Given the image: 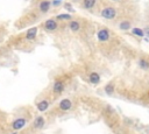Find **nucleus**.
I'll return each instance as SVG.
<instances>
[{"label": "nucleus", "mask_w": 149, "mask_h": 134, "mask_svg": "<svg viewBox=\"0 0 149 134\" xmlns=\"http://www.w3.org/2000/svg\"><path fill=\"white\" fill-rule=\"evenodd\" d=\"M39 7H40V11L42 12V13H47L51 7V3L49 1V0H43V1L40 3Z\"/></svg>", "instance_id": "nucleus-11"}, {"label": "nucleus", "mask_w": 149, "mask_h": 134, "mask_svg": "<svg viewBox=\"0 0 149 134\" xmlns=\"http://www.w3.org/2000/svg\"><path fill=\"white\" fill-rule=\"evenodd\" d=\"M139 67L142 70H149V62L144 58H141V59H139Z\"/></svg>", "instance_id": "nucleus-17"}, {"label": "nucleus", "mask_w": 149, "mask_h": 134, "mask_svg": "<svg viewBox=\"0 0 149 134\" xmlns=\"http://www.w3.org/2000/svg\"><path fill=\"white\" fill-rule=\"evenodd\" d=\"M11 134H18V132H13V133H11Z\"/></svg>", "instance_id": "nucleus-22"}, {"label": "nucleus", "mask_w": 149, "mask_h": 134, "mask_svg": "<svg viewBox=\"0 0 149 134\" xmlns=\"http://www.w3.org/2000/svg\"><path fill=\"white\" fill-rule=\"evenodd\" d=\"M119 28L123 32H126V30H129L132 28V23L128 21V20H123L119 23Z\"/></svg>", "instance_id": "nucleus-14"}, {"label": "nucleus", "mask_w": 149, "mask_h": 134, "mask_svg": "<svg viewBox=\"0 0 149 134\" xmlns=\"http://www.w3.org/2000/svg\"><path fill=\"white\" fill-rule=\"evenodd\" d=\"M26 124H27V120L24 118H18L12 123V128H13L14 132H19L20 129H22L26 126Z\"/></svg>", "instance_id": "nucleus-3"}, {"label": "nucleus", "mask_w": 149, "mask_h": 134, "mask_svg": "<svg viewBox=\"0 0 149 134\" xmlns=\"http://www.w3.org/2000/svg\"><path fill=\"white\" fill-rule=\"evenodd\" d=\"M89 82H90L91 84H93V85L99 84V83H100V75H99L98 72H96V71L90 72V75H89Z\"/></svg>", "instance_id": "nucleus-8"}, {"label": "nucleus", "mask_w": 149, "mask_h": 134, "mask_svg": "<svg viewBox=\"0 0 149 134\" xmlns=\"http://www.w3.org/2000/svg\"><path fill=\"white\" fill-rule=\"evenodd\" d=\"M105 93L107 94V96H112L114 93V90H115V85H114V83L113 82H109V83H107L106 85H105Z\"/></svg>", "instance_id": "nucleus-12"}, {"label": "nucleus", "mask_w": 149, "mask_h": 134, "mask_svg": "<svg viewBox=\"0 0 149 134\" xmlns=\"http://www.w3.org/2000/svg\"><path fill=\"white\" fill-rule=\"evenodd\" d=\"M36 36H37V27H32L26 33V39L29 41H33Z\"/></svg>", "instance_id": "nucleus-10"}, {"label": "nucleus", "mask_w": 149, "mask_h": 134, "mask_svg": "<svg viewBox=\"0 0 149 134\" xmlns=\"http://www.w3.org/2000/svg\"><path fill=\"white\" fill-rule=\"evenodd\" d=\"M44 125H45V119H44V117H42V116L36 117L35 120L33 121V126H34V128H36V129H42V128L44 127Z\"/></svg>", "instance_id": "nucleus-6"}, {"label": "nucleus", "mask_w": 149, "mask_h": 134, "mask_svg": "<svg viewBox=\"0 0 149 134\" xmlns=\"http://www.w3.org/2000/svg\"><path fill=\"white\" fill-rule=\"evenodd\" d=\"M100 15L106 20H113L117 17V11L113 7H105L102 9Z\"/></svg>", "instance_id": "nucleus-1"}, {"label": "nucleus", "mask_w": 149, "mask_h": 134, "mask_svg": "<svg viewBox=\"0 0 149 134\" xmlns=\"http://www.w3.org/2000/svg\"><path fill=\"white\" fill-rule=\"evenodd\" d=\"M111 38V33L107 28H102V29H99L97 32V39L98 41H100V42H106L108 41Z\"/></svg>", "instance_id": "nucleus-2"}, {"label": "nucleus", "mask_w": 149, "mask_h": 134, "mask_svg": "<svg viewBox=\"0 0 149 134\" xmlns=\"http://www.w3.org/2000/svg\"><path fill=\"white\" fill-rule=\"evenodd\" d=\"M69 28H70L73 33H76V32H78V30L80 29V23H79L78 21H76V20H71V21L69 22Z\"/></svg>", "instance_id": "nucleus-13"}, {"label": "nucleus", "mask_w": 149, "mask_h": 134, "mask_svg": "<svg viewBox=\"0 0 149 134\" xmlns=\"http://www.w3.org/2000/svg\"><path fill=\"white\" fill-rule=\"evenodd\" d=\"M112 1H119V0H112Z\"/></svg>", "instance_id": "nucleus-23"}, {"label": "nucleus", "mask_w": 149, "mask_h": 134, "mask_svg": "<svg viewBox=\"0 0 149 134\" xmlns=\"http://www.w3.org/2000/svg\"><path fill=\"white\" fill-rule=\"evenodd\" d=\"M132 34H134L135 36H138V38H144V33H143V29L139 28V27H134L132 29Z\"/></svg>", "instance_id": "nucleus-16"}, {"label": "nucleus", "mask_w": 149, "mask_h": 134, "mask_svg": "<svg viewBox=\"0 0 149 134\" xmlns=\"http://www.w3.org/2000/svg\"><path fill=\"white\" fill-rule=\"evenodd\" d=\"M36 108H37V111H39V112H45L49 108V102L45 100V99H42L41 102L37 103Z\"/></svg>", "instance_id": "nucleus-9"}, {"label": "nucleus", "mask_w": 149, "mask_h": 134, "mask_svg": "<svg viewBox=\"0 0 149 134\" xmlns=\"http://www.w3.org/2000/svg\"><path fill=\"white\" fill-rule=\"evenodd\" d=\"M143 33H144V36H146V38L149 39V27H146L144 30H143Z\"/></svg>", "instance_id": "nucleus-21"}, {"label": "nucleus", "mask_w": 149, "mask_h": 134, "mask_svg": "<svg viewBox=\"0 0 149 134\" xmlns=\"http://www.w3.org/2000/svg\"><path fill=\"white\" fill-rule=\"evenodd\" d=\"M59 1H62V0H59Z\"/></svg>", "instance_id": "nucleus-24"}, {"label": "nucleus", "mask_w": 149, "mask_h": 134, "mask_svg": "<svg viewBox=\"0 0 149 134\" xmlns=\"http://www.w3.org/2000/svg\"><path fill=\"white\" fill-rule=\"evenodd\" d=\"M97 0H83V7L85 9H92L96 6Z\"/></svg>", "instance_id": "nucleus-15"}, {"label": "nucleus", "mask_w": 149, "mask_h": 134, "mask_svg": "<svg viewBox=\"0 0 149 134\" xmlns=\"http://www.w3.org/2000/svg\"><path fill=\"white\" fill-rule=\"evenodd\" d=\"M43 26H44V29H45V30H48V32H54V30L57 29L58 23H57V21H56L55 19H48V20L44 22Z\"/></svg>", "instance_id": "nucleus-4"}, {"label": "nucleus", "mask_w": 149, "mask_h": 134, "mask_svg": "<svg viewBox=\"0 0 149 134\" xmlns=\"http://www.w3.org/2000/svg\"><path fill=\"white\" fill-rule=\"evenodd\" d=\"M61 5H62V1H59V0H54L51 3V6H54V7H58Z\"/></svg>", "instance_id": "nucleus-19"}, {"label": "nucleus", "mask_w": 149, "mask_h": 134, "mask_svg": "<svg viewBox=\"0 0 149 134\" xmlns=\"http://www.w3.org/2000/svg\"><path fill=\"white\" fill-rule=\"evenodd\" d=\"M53 91L56 94L62 93V92L64 91V83L62 82V81H55V83L53 85Z\"/></svg>", "instance_id": "nucleus-7"}, {"label": "nucleus", "mask_w": 149, "mask_h": 134, "mask_svg": "<svg viewBox=\"0 0 149 134\" xmlns=\"http://www.w3.org/2000/svg\"><path fill=\"white\" fill-rule=\"evenodd\" d=\"M58 107L62 110L63 112H67V111H70V110L72 108V102L69 99V98H63L59 104H58Z\"/></svg>", "instance_id": "nucleus-5"}, {"label": "nucleus", "mask_w": 149, "mask_h": 134, "mask_svg": "<svg viewBox=\"0 0 149 134\" xmlns=\"http://www.w3.org/2000/svg\"><path fill=\"white\" fill-rule=\"evenodd\" d=\"M64 7H65L69 12H73V8H72V5H71V4H65Z\"/></svg>", "instance_id": "nucleus-20"}, {"label": "nucleus", "mask_w": 149, "mask_h": 134, "mask_svg": "<svg viewBox=\"0 0 149 134\" xmlns=\"http://www.w3.org/2000/svg\"><path fill=\"white\" fill-rule=\"evenodd\" d=\"M57 20H70L72 19V15L70 13H59L57 17H56Z\"/></svg>", "instance_id": "nucleus-18"}]
</instances>
